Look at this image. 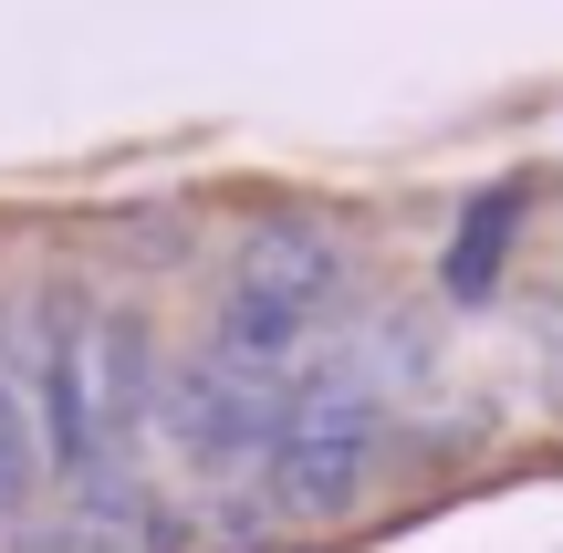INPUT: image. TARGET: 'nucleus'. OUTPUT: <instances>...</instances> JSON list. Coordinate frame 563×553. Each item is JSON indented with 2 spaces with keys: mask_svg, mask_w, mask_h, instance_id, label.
<instances>
[{
  "mask_svg": "<svg viewBox=\"0 0 563 553\" xmlns=\"http://www.w3.org/2000/svg\"><path fill=\"white\" fill-rule=\"evenodd\" d=\"M282 408H292V376H251L230 355H199L157 387V418L199 471H241V460H272L282 439Z\"/></svg>",
  "mask_w": 563,
  "mask_h": 553,
  "instance_id": "obj_1",
  "label": "nucleus"
},
{
  "mask_svg": "<svg viewBox=\"0 0 563 553\" xmlns=\"http://www.w3.org/2000/svg\"><path fill=\"white\" fill-rule=\"evenodd\" d=\"M230 292L282 303V313H302V324H313V313L344 292V251H334V230H313V220H262V230L241 241V283H230Z\"/></svg>",
  "mask_w": 563,
  "mask_h": 553,
  "instance_id": "obj_2",
  "label": "nucleus"
},
{
  "mask_svg": "<svg viewBox=\"0 0 563 553\" xmlns=\"http://www.w3.org/2000/svg\"><path fill=\"white\" fill-rule=\"evenodd\" d=\"M157 418V345L136 313H95V439L104 460H125V439Z\"/></svg>",
  "mask_w": 563,
  "mask_h": 553,
  "instance_id": "obj_3",
  "label": "nucleus"
},
{
  "mask_svg": "<svg viewBox=\"0 0 563 553\" xmlns=\"http://www.w3.org/2000/svg\"><path fill=\"white\" fill-rule=\"evenodd\" d=\"M511 220H522V188H481V199L460 209V241H449V262H439L449 303H481V292L501 283V251H511Z\"/></svg>",
  "mask_w": 563,
  "mask_h": 553,
  "instance_id": "obj_4",
  "label": "nucleus"
},
{
  "mask_svg": "<svg viewBox=\"0 0 563 553\" xmlns=\"http://www.w3.org/2000/svg\"><path fill=\"white\" fill-rule=\"evenodd\" d=\"M42 471H53V460H42V418H32V387H21V376L0 366V512H21Z\"/></svg>",
  "mask_w": 563,
  "mask_h": 553,
  "instance_id": "obj_5",
  "label": "nucleus"
}]
</instances>
